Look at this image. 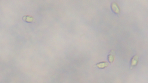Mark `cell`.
Listing matches in <instances>:
<instances>
[{
  "label": "cell",
  "mask_w": 148,
  "mask_h": 83,
  "mask_svg": "<svg viewBox=\"0 0 148 83\" xmlns=\"http://www.w3.org/2000/svg\"><path fill=\"white\" fill-rule=\"evenodd\" d=\"M111 8L112 11L115 14H118L120 13V9L118 4L116 3L113 2L111 5Z\"/></svg>",
  "instance_id": "6da1fadb"
},
{
  "label": "cell",
  "mask_w": 148,
  "mask_h": 83,
  "mask_svg": "<svg viewBox=\"0 0 148 83\" xmlns=\"http://www.w3.org/2000/svg\"><path fill=\"white\" fill-rule=\"evenodd\" d=\"M139 60V57L138 55H136L132 58L131 61V67H133L136 66L138 64Z\"/></svg>",
  "instance_id": "7a4b0ae2"
},
{
  "label": "cell",
  "mask_w": 148,
  "mask_h": 83,
  "mask_svg": "<svg viewBox=\"0 0 148 83\" xmlns=\"http://www.w3.org/2000/svg\"><path fill=\"white\" fill-rule=\"evenodd\" d=\"M114 50H111L108 55V58L109 61L110 63H112L114 59Z\"/></svg>",
  "instance_id": "3957f363"
},
{
  "label": "cell",
  "mask_w": 148,
  "mask_h": 83,
  "mask_svg": "<svg viewBox=\"0 0 148 83\" xmlns=\"http://www.w3.org/2000/svg\"><path fill=\"white\" fill-rule=\"evenodd\" d=\"M109 64L108 63L106 62H100L97 64L96 65L97 66L98 68H103L105 67H107L108 66Z\"/></svg>",
  "instance_id": "277c9868"
}]
</instances>
